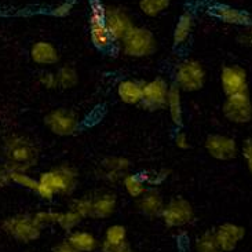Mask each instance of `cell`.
Here are the masks:
<instances>
[{"instance_id":"b9f144b4","label":"cell","mask_w":252,"mask_h":252,"mask_svg":"<svg viewBox=\"0 0 252 252\" xmlns=\"http://www.w3.org/2000/svg\"><path fill=\"white\" fill-rule=\"evenodd\" d=\"M70 1H75V0H70Z\"/></svg>"},{"instance_id":"4316f807","label":"cell","mask_w":252,"mask_h":252,"mask_svg":"<svg viewBox=\"0 0 252 252\" xmlns=\"http://www.w3.org/2000/svg\"><path fill=\"white\" fill-rule=\"evenodd\" d=\"M196 252H223L219 246L218 240L215 237L214 230H207L201 233L194 241Z\"/></svg>"},{"instance_id":"8d00e7d4","label":"cell","mask_w":252,"mask_h":252,"mask_svg":"<svg viewBox=\"0 0 252 252\" xmlns=\"http://www.w3.org/2000/svg\"><path fill=\"white\" fill-rule=\"evenodd\" d=\"M39 83L44 89L47 90H55L57 89V77H55V72L51 70H46L43 72L39 77Z\"/></svg>"},{"instance_id":"3957f363","label":"cell","mask_w":252,"mask_h":252,"mask_svg":"<svg viewBox=\"0 0 252 252\" xmlns=\"http://www.w3.org/2000/svg\"><path fill=\"white\" fill-rule=\"evenodd\" d=\"M157 41L148 28L134 27L119 41L120 53L129 58H146L156 51Z\"/></svg>"},{"instance_id":"7a4b0ae2","label":"cell","mask_w":252,"mask_h":252,"mask_svg":"<svg viewBox=\"0 0 252 252\" xmlns=\"http://www.w3.org/2000/svg\"><path fill=\"white\" fill-rule=\"evenodd\" d=\"M7 170L29 171L39 161L40 150L37 145L25 135H11L3 145Z\"/></svg>"},{"instance_id":"6da1fadb","label":"cell","mask_w":252,"mask_h":252,"mask_svg":"<svg viewBox=\"0 0 252 252\" xmlns=\"http://www.w3.org/2000/svg\"><path fill=\"white\" fill-rule=\"evenodd\" d=\"M79 184V174L75 167L61 164L41 172L37 178L34 193L46 201L54 200L57 196L66 197L73 194Z\"/></svg>"},{"instance_id":"1f68e13d","label":"cell","mask_w":252,"mask_h":252,"mask_svg":"<svg viewBox=\"0 0 252 252\" xmlns=\"http://www.w3.org/2000/svg\"><path fill=\"white\" fill-rule=\"evenodd\" d=\"M70 208L77 212L82 217V219L90 218V196L75 198L70 204Z\"/></svg>"},{"instance_id":"9c48e42d","label":"cell","mask_w":252,"mask_h":252,"mask_svg":"<svg viewBox=\"0 0 252 252\" xmlns=\"http://www.w3.org/2000/svg\"><path fill=\"white\" fill-rule=\"evenodd\" d=\"M204 149L217 161H232L240 153L237 141L225 134H210L205 138Z\"/></svg>"},{"instance_id":"44dd1931","label":"cell","mask_w":252,"mask_h":252,"mask_svg":"<svg viewBox=\"0 0 252 252\" xmlns=\"http://www.w3.org/2000/svg\"><path fill=\"white\" fill-rule=\"evenodd\" d=\"M165 109L168 110V116H170L171 123L174 124L177 128H181L184 126V101H182V91L178 89L174 83L170 84L168 95H167V102H165Z\"/></svg>"},{"instance_id":"d6986e66","label":"cell","mask_w":252,"mask_h":252,"mask_svg":"<svg viewBox=\"0 0 252 252\" xmlns=\"http://www.w3.org/2000/svg\"><path fill=\"white\" fill-rule=\"evenodd\" d=\"M212 15L219 21L234 25V27H248L252 24V17L244 10H239L234 7L225 6V4H219L212 8Z\"/></svg>"},{"instance_id":"8992f818","label":"cell","mask_w":252,"mask_h":252,"mask_svg":"<svg viewBox=\"0 0 252 252\" xmlns=\"http://www.w3.org/2000/svg\"><path fill=\"white\" fill-rule=\"evenodd\" d=\"M160 218L164 225L170 229H182L194 222L196 211L189 200L174 197L170 201H165Z\"/></svg>"},{"instance_id":"277c9868","label":"cell","mask_w":252,"mask_h":252,"mask_svg":"<svg viewBox=\"0 0 252 252\" xmlns=\"http://www.w3.org/2000/svg\"><path fill=\"white\" fill-rule=\"evenodd\" d=\"M207 83L204 65L194 58H185L174 69V84L182 93H197Z\"/></svg>"},{"instance_id":"f1b7e54d","label":"cell","mask_w":252,"mask_h":252,"mask_svg":"<svg viewBox=\"0 0 252 252\" xmlns=\"http://www.w3.org/2000/svg\"><path fill=\"white\" fill-rule=\"evenodd\" d=\"M171 4V0H139V8L148 17H157L164 13Z\"/></svg>"},{"instance_id":"8fae6325","label":"cell","mask_w":252,"mask_h":252,"mask_svg":"<svg viewBox=\"0 0 252 252\" xmlns=\"http://www.w3.org/2000/svg\"><path fill=\"white\" fill-rule=\"evenodd\" d=\"M170 90V83L164 77H155L152 80L143 82V94L141 106L149 112L165 109L167 95Z\"/></svg>"},{"instance_id":"836d02e7","label":"cell","mask_w":252,"mask_h":252,"mask_svg":"<svg viewBox=\"0 0 252 252\" xmlns=\"http://www.w3.org/2000/svg\"><path fill=\"white\" fill-rule=\"evenodd\" d=\"M240 153L243 156V160L246 163V167L248 172L252 177V139H246L243 146L240 148Z\"/></svg>"},{"instance_id":"9a60e30c","label":"cell","mask_w":252,"mask_h":252,"mask_svg":"<svg viewBox=\"0 0 252 252\" xmlns=\"http://www.w3.org/2000/svg\"><path fill=\"white\" fill-rule=\"evenodd\" d=\"M90 196V218L108 219L117 210L116 194L112 191H96Z\"/></svg>"},{"instance_id":"5bb4252c","label":"cell","mask_w":252,"mask_h":252,"mask_svg":"<svg viewBox=\"0 0 252 252\" xmlns=\"http://www.w3.org/2000/svg\"><path fill=\"white\" fill-rule=\"evenodd\" d=\"M129 168L131 163L128 158L123 156H109L101 161L95 174L106 184H117L122 182L124 175L129 172Z\"/></svg>"},{"instance_id":"ba28073f","label":"cell","mask_w":252,"mask_h":252,"mask_svg":"<svg viewBox=\"0 0 252 252\" xmlns=\"http://www.w3.org/2000/svg\"><path fill=\"white\" fill-rule=\"evenodd\" d=\"M105 8L101 0H91L90 4V40L98 50H109L113 44L105 22Z\"/></svg>"},{"instance_id":"d4e9b609","label":"cell","mask_w":252,"mask_h":252,"mask_svg":"<svg viewBox=\"0 0 252 252\" xmlns=\"http://www.w3.org/2000/svg\"><path fill=\"white\" fill-rule=\"evenodd\" d=\"M55 77H57V89L70 90L79 83V73L72 65H63L57 69Z\"/></svg>"},{"instance_id":"cb8c5ba5","label":"cell","mask_w":252,"mask_h":252,"mask_svg":"<svg viewBox=\"0 0 252 252\" xmlns=\"http://www.w3.org/2000/svg\"><path fill=\"white\" fill-rule=\"evenodd\" d=\"M120 184L123 185L124 190L129 197L135 198V200L138 197H141L148 189V185L145 184L142 177L139 174H134V172H127Z\"/></svg>"},{"instance_id":"ab89813d","label":"cell","mask_w":252,"mask_h":252,"mask_svg":"<svg viewBox=\"0 0 252 252\" xmlns=\"http://www.w3.org/2000/svg\"><path fill=\"white\" fill-rule=\"evenodd\" d=\"M51 252H80V251H77L75 247L69 243L68 240H63V241L57 243V244L53 247Z\"/></svg>"},{"instance_id":"4fadbf2b","label":"cell","mask_w":252,"mask_h":252,"mask_svg":"<svg viewBox=\"0 0 252 252\" xmlns=\"http://www.w3.org/2000/svg\"><path fill=\"white\" fill-rule=\"evenodd\" d=\"M105 22L113 43H119L134 27V21L128 11L117 6H108L105 8Z\"/></svg>"},{"instance_id":"74e56055","label":"cell","mask_w":252,"mask_h":252,"mask_svg":"<svg viewBox=\"0 0 252 252\" xmlns=\"http://www.w3.org/2000/svg\"><path fill=\"white\" fill-rule=\"evenodd\" d=\"M174 142H175V146H177L178 149L181 150H188L190 148V139H189V136H188V134L185 132L184 129H178L177 132H175Z\"/></svg>"},{"instance_id":"4dcf8cb0","label":"cell","mask_w":252,"mask_h":252,"mask_svg":"<svg viewBox=\"0 0 252 252\" xmlns=\"http://www.w3.org/2000/svg\"><path fill=\"white\" fill-rule=\"evenodd\" d=\"M139 175L142 177L145 184L148 185V188H158L160 185H163L168 177H170V171L168 170H150L139 172Z\"/></svg>"},{"instance_id":"52a82bcc","label":"cell","mask_w":252,"mask_h":252,"mask_svg":"<svg viewBox=\"0 0 252 252\" xmlns=\"http://www.w3.org/2000/svg\"><path fill=\"white\" fill-rule=\"evenodd\" d=\"M44 124L51 134L62 138L76 135L82 127L80 117L77 116L75 110L68 108H57L50 110L44 116Z\"/></svg>"},{"instance_id":"f546056e","label":"cell","mask_w":252,"mask_h":252,"mask_svg":"<svg viewBox=\"0 0 252 252\" xmlns=\"http://www.w3.org/2000/svg\"><path fill=\"white\" fill-rule=\"evenodd\" d=\"M128 237V232L123 225H110L109 227H106V230L103 233V243L106 244H122L124 241H127Z\"/></svg>"},{"instance_id":"ffe728a7","label":"cell","mask_w":252,"mask_h":252,"mask_svg":"<svg viewBox=\"0 0 252 252\" xmlns=\"http://www.w3.org/2000/svg\"><path fill=\"white\" fill-rule=\"evenodd\" d=\"M116 93L119 99L126 105L135 106L141 105L143 94V82L135 79H123L117 83Z\"/></svg>"},{"instance_id":"e0dca14e","label":"cell","mask_w":252,"mask_h":252,"mask_svg":"<svg viewBox=\"0 0 252 252\" xmlns=\"http://www.w3.org/2000/svg\"><path fill=\"white\" fill-rule=\"evenodd\" d=\"M165 200L158 188H148L141 197L136 198V210L148 218H160Z\"/></svg>"},{"instance_id":"60d3db41","label":"cell","mask_w":252,"mask_h":252,"mask_svg":"<svg viewBox=\"0 0 252 252\" xmlns=\"http://www.w3.org/2000/svg\"><path fill=\"white\" fill-rule=\"evenodd\" d=\"M10 184V178H8V171L6 167H0V188L6 186Z\"/></svg>"},{"instance_id":"f35d334b","label":"cell","mask_w":252,"mask_h":252,"mask_svg":"<svg viewBox=\"0 0 252 252\" xmlns=\"http://www.w3.org/2000/svg\"><path fill=\"white\" fill-rule=\"evenodd\" d=\"M239 43L243 47L252 48V24L248 27L243 28L241 33L239 34Z\"/></svg>"},{"instance_id":"5b68a950","label":"cell","mask_w":252,"mask_h":252,"mask_svg":"<svg viewBox=\"0 0 252 252\" xmlns=\"http://www.w3.org/2000/svg\"><path fill=\"white\" fill-rule=\"evenodd\" d=\"M1 230L15 241L29 244L40 239L43 227L33 214H17L1 222Z\"/></svg>"},{"instance_id":"d590c367","label":"cell","mask_w":252,"mask_h":252,"mask_svg":"<svg viewBox=\"0 0 252 252\" xmlns=\"http://www.w3.org/2000/svg\"><path fill=\"white\" fill-rule=\"evenodd\" d=\"M99 250H101V252H134L128 240L122 243V244H106L102 241L99 246Z\"/></svg>"},{"instance_id":"7c38bea8","label":"cell","mask_w":252,"mask_h":252,"mask_svg":"<svg viewBox=\"0 0 252 252\" xmlns=\"http://www.w3.org/2000/svg\"><path fill=\"white\" fill-rule=\"evenodd\" d=\"M220 87L225 96L250 93L248 73L240 65H225L220 70Z\"/></svg>"},{"instance_id":"e575fe53","label":"cell","mask_w":252,"mask_h":252,"mask_svg":"<svg viewBox=\"0 0 252 252\" xmlns=\"http://www.w3.org/2000/svg\"><path fill=\"white\" fill-rule=\"evenodd\" d=\"M73 10V1L70 0H63L62 3L57 4V6L51 10V15H54L57 18H65Z\"/></svg>"},{"instance_id":"2e32d148","label":"cell","mask_w":252,"mask_h":252,"mask_svg":"<svg viewBox=\"0 0 252 252\" xmlns=\"http://www.w3.org/2000/svg\"><path fill=\"white\" fill-rule=\"evenodd\" d=\"M214 233L223 252L234 251L246 237V229L233 222H225L219 225L214 229Z\"/></svg>"},{"instance_id":"d6a6232c","label":"cell","mask_w":252,"mask_h":252,"mask_svg":"<svg viewBox=\"0 0 252 252\" xmlns=\"http://www.w3.org/2000/svg\"><path fill=\"white\" fill-rule=\"evenodd\" d=\"M33 215L43 229L47 227V226H55L57 211H54V210H43V211L34 212Z\"/></svg>"},{"instance_id":"7402d4cb","label":"cell","mask_w":252,"mask_h":252,"mask_svg":"<svg viewBox=\"0 0 252 252\" xmlns=\"http://www.w3.org/2000/svg\"><path fill=\"white\" fill-rule=\"evenodd\" d=\"M66 240L80 252H94L101 246V241L96 239L95 234L79 229L69 232Z\"/></svg>"},{"instance_id":"484cf974","label":"cell","mask_w":252,"mask_h":252,"mask_svg":"<svg viewBox=\"0 0 252 252\" xmlns=\"http://www.w3.org/2000/svg\"><path fill=\"white\" fill-rule=\"evenodd\" d=\"M82 220V217L77 212L73 211L72 208H69L66 211H57L55 226H58L63 232L69 233L77 229Z\"/></svg>"},{"instance_id":"603a6c76","label":"cell","mask_w":252,"mask_h":252,"mask_svg":"<svg viewBox=\"0 0 252 252\" xmlns=\"http://www.w3.org/2000/svg\"><path fill=\"white\" fill-rule=\"evenodd\" d=\"M193 28H194V17L190 13H184L178 18L172 32V43L175 47H181L188 43Z\"/></svg>"},{"instance_id":"30bf717a","label":"cell","mask_w":252,"mask_h":252,"mask_svg":"<svg viewBox=\"0 0 252 252\" xmlns=\"http://www.w3.org/2000/svg\"><path fill=\"white\" fill-rule=\"evenodd\" d=\"M223 116L233 124H247L252 120V98L250 93L226 96L222 105Z\"/></svg>"},{"instance_id":"83f0119b","label":"cell","mask_w":252,"mask_h":252,"mask_svg":"<svg viewBox=\"0 0 252 252\" xmlns=\"http://www.w3.org/2000/svg\"><path fill=\"white\" fill-rule=\"evenodd\" d=\"M8 171V178H10V182L18 185L24 189L28 190L34 191L36 189V185H37V178L32 177L29 174V171L24 170H7Z\"/></svg>"},{"instance_id":"ac0fdd59","label":"cell","mask_w":252,"mask_h":252,"mask_svg":"<svg viewBox=\"0 0 252 252\" xmlns=\"http://www.w3.org/2000/svg\"><path fill=\"white\" fill-rule=\"evenodd\" d=\"M29 55L31 60L40 66H54L60 61V53L51 41L40 40L33 43Z\"/></svg>"}]
</instances>
